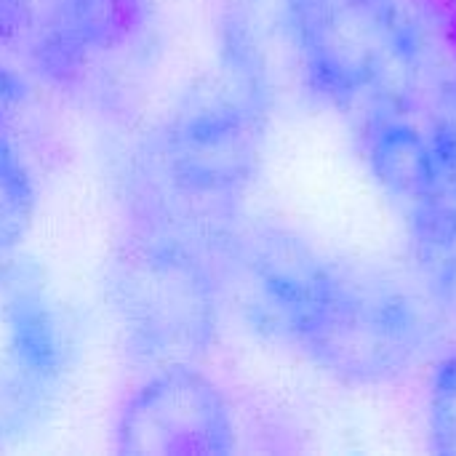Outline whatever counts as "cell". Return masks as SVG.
<instances>
[{
  "mask_svg": "<svg viewBox=\"0 0 456 456\" xmlns=\"http://www.w3.org/2000/svg\"><path fill=\"white\" fill-rule=\"evenodd\" d=\"M297 64L315 96L361 115L411 99L433 56L403 0H281Z\"/></svg>",
  "mask_w": 456,
  "mask_h": 456,
  "instance_id": "1",
  "label": "cell"
},
{
  "mask_svg": "<svg viewBox=\"0 0 456 456\" xmlns=\"http://www.w3.org/2000/svg\"><path fill=\"white\" fill-rule=\"evenodd\" d=\"M104 297L142 369L198 366L216 345L224 294L214 254L190 238L131 227L107 267Z\"/></svg>",
  "mask_w": 456,
  "mask_h": 456,
  "instance_id": "2",
  "label": "cell"
},
{
  "mask_svg": "<svg viewBox=\"0 0 456 456\" xmlns=\"http://www.w3.org/2000/svg\"><path fill=\"white\" fill-rule=\"evenodd\" d=\"M428 310L395 281L342 265L294 350L358 385L403 377L430 347Z\"/></svg>",
  "mask_w": 456,
  "mask_h": 456,
  "instance_id": "3",
  "label": "cell"
},
{
  "mask_svg": "<svg viewBox=\"0 0 456 456\" xmlns=\"http://www.w3.org/2000/svg\"><path fill=\"white\" fill-rule=\"evenodd\" d=\"M235 438L224 393L198 366L152 371L115 425V452L128 456H219L235 452Z\"/></svg>",
  "mask_w": 456,
  "mask_h": 456,
  "instance_id": "4",
  "label": "cell"
},
{
  "mask_svg": "<svg viewBox=\"0 0 456 456\" xmlns=\"http://www.w3.org/2000/svg\"><path fill=\"white\" fill-rule=\"evenodd\" d=\"M147 21L150 0H43L24 45L32 69L64 88L128 48Z\"/></svg>",
  "mask_w": 456,
  "mask_h": 456,
  "instance_id": "5",
  "label": "cell"
},
{
  "mask_svg": "<svg viewBox=\"0 0 456 456\" xmlns=\"http://www.w3.org/2000/svg\"><path fill=\"white\" fill-rule=\"evenodd\" d=\"M0 326L8 369L56 390L69 366V331L43 267L11 251L0 254Z\"/></svg>",
  "mask_w": 456,
  "mask_h": 456,
  "instance_id": "6",
  "label": "cell"
},
{
  "mask_svg": "<svg viewBox=\"0 0 456 456\" xmlns=\"http://www.w3.org/2000/svg\"><path fill=\"white\" fill-rule=\"evenodd\" d=\"M417 96L387 102L353 118L371 176L401 211L444 198Z\"/></svg>",
  "mask_w": 456,
  "mask_h": 456,
  "instance_id": "7",
  "label": "cell"
},
{
  "mask_svg": "<svg viewBox=\"0 0 456 456\" xmlns=\"http://www.w3.org/2000/svg\"><path fill=\"white\" fill-rule=\"evenodd\" d=\"M409 265L430 307L456 321V203L430 200L403 211Z\"/></svg>",
  "mask_w": 456,
  "mask_h": 456,
  "instance_id": "8",
  "label": "cell"
},
{
  "mask_svg": "<svg viewBox=\"0 0 456 456\" xmlns=\"http://www.w3.org/2000/svg\"><path fill=\"white\" fill-rule=\"evenodd\" d=\"M216 77L251 102L273 112V75L259 19L251 0H224L216 16Z\"/></svg>",
  "mask_w": 456,
  "mask_h": 456,
  "instance_id": "9",
  "label": "cell"
},
{
  "mask_svg": "<svg viewBox=\"0 0 456 456\" xmlns=\"http://www.w3.org/2000/svg\"><path fill=\"white\" fill-rule=\"evenodd\" d=\"M419 112L433 147L441 190L456 203V69L433 53L419 83Z\"/></svg>",
  "mask_w": 456,
  "mask_h": 456,
  "instance_id": "10",
  "label": "cell"
},
{
  "mask_svg": "<svg viewBox=\"0 0 456 456\" xmlns=\"http://www.w3.org/2000/svg\"><path fill=\"white\" fill-rule=\"evenodd\" d=\"M56 390L37 385L19 371H0V446L16 444L43 425Z\"/></svg>",
  "mask_w": 456,
  "mask_h": 456,
  "instance_id": "11",
  "label": "cell"
},
{
  "mask_svg": "<svg viewBox=\"0 0 456 456\" xmlns=\"http://www.w3.org/2000/svg\"><path fill=\"white\" fill-rule=\"evenodd\" d=\"M428 438L433 452L456 456V353L438 363L430 379Z\"/></svg>",
  "mask_w": 456,
  "mask_h": 456,
  "instance_id": "12",
  "label": "cell"
},
{
  "mask_svg": "<svg viewBox=\"0 0 456 456\" xmlns=\"http://www.w3.org/2000/svg\"><path fill=\"white\" fill-rule=\"evenodd\" d=\"M43 0H0V48L24 45Z\"/></svg>",
  "mask_w": 456,
  "mask_h": 456,
  "instance_id": "13",
  "label": "cell"
},
{
  "mask_svg": "<svg viewBox=\"0 0 456 456\" xmlns=\"http://www.w3.org/2000/svg\"><path fill=\"white\" fill-rule=\"evenodd\" d=\"M29 102V86L24 75L0 59V134L19 131V118Z\"/></svg>",
  "mask_w": 456,
  "mask_h": 456,
  "instance_id": "14",
  "label": "cell"
}]
</instances>
